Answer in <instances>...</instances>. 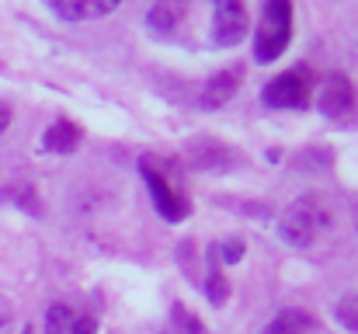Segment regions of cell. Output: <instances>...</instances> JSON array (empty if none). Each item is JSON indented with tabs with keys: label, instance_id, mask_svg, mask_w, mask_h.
I'll return each instance as SVG.
<instances>
[{
	"label": "cell",
	"instance_id": "obj_1",
	"mask_svg": "<svg viewBox=\"0 0 358 334\" xmlns=\"http://www.w3.org/2000/svg\"><path fill=\"white\" fill-rule=\"evenodd\" d=\"M327 226H331L327 202L317 192H306V195H299L296 202H289L282 209V216H278V237L289 247H313L324 237Z\"/></svg>",
	"mask_w": 358,
	"mask_h": 334
},
{
	"label": "cell",
	"instance_id": "obj_2",
	"mask_svg": "<svg viewBox=\"0 0 358 334\" xmlns=\"http://www.w3.org/2000/svg\"><path fill=\"white\" fill-rule=\"evenodd\" d=\"M292 42V0H264L257 32H254V60L275 63Z\"/></svg>",
	"mask_w": 358,
	"mask_h": 334
},
{
	"label": "cell",
	"instance_id": "obj_3",
	"mask_svg": "<svg viewBox=\"0 0 358 334\" xmlns=\"http://www.w3.org/2000/svg\"><path fill=\"white\" fill-rule=\"evenodd\" d=\"M139 174H143V181H146V188H150L153 209H157L167 223H181L188 213H192L188 195L171 181V174L160 167V160H157L153 153H143V157H139Z\"/></svg>",
	"mask_w": 358,
	"mask_h": 334
},
{
	"label": "cell",
	"instance_id": "obj_4",
	"mask_svg": "<svg viewBox=\"0 0 358 334\" xmlns=\"http://www.w3.org/2000/svg\"><path fill=\"white\" fill-rule=\"evenodd\" d=\"M313 74L306 63L292 67V70H282L278 77H271L261 91V102L268 109H292V111H303L310 109V98H313Z\"/></svg>",
	"mask_w": 358,
	"mask_h": 334
},
{
	"label": "cell",
	"instance_id": "obj_5",
	"mask_svg": "<svg viewBox=\"0 0 358 334\" xmlns=\"http://www.w3.org/2000/svg\"><path fill=\"white\" fill-rule=\"evenodd\" d=\"M213 4V46L230 49L247 32V4L243 0H209Z\"/></svg>",
	"mask_w": 358,
	"mask_h": 334
},
{
	"label": "cell",
	"instance_id": "obj_6",
	"mask_svg": "<svg viewBox=\"0 0 358 334\" xmlns=\"http://www.w3.org/2000/svg\"><path fill=\"white\" fill-rule=\"evenodd\" d=\"M317 105H320V115H327L334 122L348 118L355 111V88H352V81L341 70L327 74V81L320 84V102Z\"/></svg>",
	"mask_w": 358,
	"mask_h": 334
},
{
	"label": "cell",
	"instance_id": "obj_7",
	"mask_svg": "<svg viewBox=\"0 0 358 334\" xmlns=\"http://www.w3.org/2000/svg\"><path fill=\"white\" fill-rule=\"evenodd\" d=\"M42 328L45 334H98V317L70 303H52L45 310Z\"/></svg>",
	"mask_w": 358,
	"mask_h": 334
},
{
	"label": "cell",
	"instance_id": "obj_8",
	"mask_svg": "<svg viewBox=\"0 0 358 334\" xmlns=\"http://www.w3.org/2000/svg\"><path fill=\"white\" fill-rule=\"evenodd\" d=\"M122 0H49V11L63 21H94L119 7Z\"/></svg>",
	"mask_w": 358,
	"mask_h": 334
},
{
	"label": "cell",
	"instance_id": "obj_9",
	"mask_svg": "<svg viewBox=\"0 0 358 334\" xmlns=\"http://www.w3.org/2000/svg\"><path fill=\"white\" fill-rule=\"evenodd\" d=\"M80 139H84V129H80L77 122H70V118H56V122L45 129L42 146L52 150V153H73V150L80 146Z\"/></svg>",
	"mask_w": 358,
	"mask_h": 334
},
{
	"label": "cell",
	"instance_id": "obj_10",
	"mask_svg": "<svg viewBox=\"0 0 358 334\" xmlns=\"http://www.w3.org/2000/svg\"><path fill=\"white\" fill-rule=\"evenodd\" d=\"M237 88H240V70L237 67L220 70V74L206 84V91H202V109H220V105H227V102L237 95Z\"/></svg>",
	"mask_w": 358,
	"mask_h": 334
},
{
	"label": "cell",
	"instance_id": "obj_11",
	"mask_svg": "<svg viewBox=\"0 0 358 334\" xmlns=\"http://www.w3.org/2000/svg\"><path fill=\"white\" fill-rule=\"evenodd\" d=\"M185 11H188V0H153V7H150V28L160 32V35H171L181 25Z\"/></svg>",
	"mask_w": 358,
	"mask_h": 334
},
{
	"label": "cell",
	"instance_id": "obj_12",
	"mask_svg": "<svg viewBox=\"0 0 358 334\" xmlns=\"http://www.w3.org/2000/svg\"><path fill=\"white\" fill-rule=\"evenodd\" d=\"M310 331H317V317L306 314V310H282L264 328V334H310Z\"/></svg>",
	"mask_w": 358,
	"mask_h": 334
},
{
	"label": "cell",
	"instance_id": "obj_13",
	"mask_svg": "<svg viewBox=\"0 0 358 334\" xmlns=\"http://www.w3.org/2000/svg\"><path fill=\"white\" fill-rule=\"evenodd\" d=\"M206 296H209V303H213V307H223V303L230 300V282H227V275H223V268H220V254H216V251L209 254V272H206Z\"/></svg>",
	"mask_w": 358,
	"mask_h": 334
},
{
	"label": "cell",
	"instance_id": "obj_14",
	"mask_svg": "<svg viewBox=\"0 0 358 334\" xmlns=\"http://www.w3.org/2000/svg\"><path fill=\"white\" fill-rule=\"evenodd\" d=\"M167 334H206V328H202V321H199V317H195L185 303H174Z\"/></svg>",
	"mask_w": 358,
	"mask_h": 334
},
{
	"label": "cell",
	"instance_id": "obj_15",
	"mask_svg": "<svg viewBox=\"0 0 358 334\" xmlns=\"http://www.w3.org/2000/svg\"><path fill=\"white\" fill-rule=\"evenodd\" d=\"M338 321L348 328V331L358 334V296H345L341 307H338Z\"/></svg>",
	"mask_w": 358,
	"mask_h": 334
},
{
	"label": "cell",
	"instance_id": "obj_16",
	"mask_svg": "<svg viewBox=\"0 0 358 334\" xmlns=\"http://www.w3.org/2000/svg\"><path fill=\"white\" fill-rule=\"evenodd\" d=\"M243 258V240H227L223 244V261H240Z\"/></svg>",
	"mask_w": 358,
	"mask_h": 334
},
{
	"label": "cell",
	"instance_id": "obj_17",
	"mask_svg": "<svg viewBox=\"0 0 358 334\" xmlns=\"http://www.w3.org/2000/svg\"><path fill=\"white\" fill-rule=\"evenodd\" d=\"M7 324H10V307H7V300L0 296V331H3Z\"/></svg>",
	"mask_w": 358,
	"mask_h": 334
},
{
	"label": "cell",
	"instance_id": "obj_18",
	"mask_svg": "<svg viewBox=\"0 0 358 334\" xmlns=\"http://www.w3.org/2000/svg\"><path fill=\"white\" fill-rule=\"evenodd\" d=\"M10 125V105H3L0 102V136H3V129Z\"/></svg>",
	"mask_w": 358,
	"mask_h": 334
},
{
	"label": "cell",
	"instance_id": "obj_19",
	"mask_svg": "<svg viewBox=\"0 0 358 334\" xmlns=\"http://www.w3.org/2000/svg\"><path fill=\"white\" fill-rule=\"evenodd\" d=\"M355 230H358V199H355Z\"/></svg>",
	"mask_w": 358,
	"mask_h": 334
}]
</instances>
